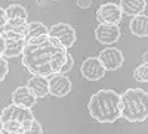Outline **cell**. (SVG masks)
<instances>
[{"label":"cell","mask_w":148,"mask_h":134,"mask_svg":"<svg viewBox=\"0 0 148 134\" xmlns=\"http://www.w3.org/2000/svg\"><path fill=\"white\" fill-rule=\"evenodd\" d=\"M68 50L56 40L49 39L39 44H27L21 55L22 65L33 75L49 77L62 68Z\"/></svg>","instance_id":"6da1fadb"},{"label":"cell","mask_w":148,"mask_h":134,"mask_svg":"<svg viewBox=\"0 0 148 134\" xmlns=\"http://www.w3.org/2000/svg\"><path fill=\"white\" fill-rule=\"evenodd\" d=\"M89 114L93 119L102 124L116 122L120 118V94L114 90H98L93 93L88 103Z\"/></svg>","instance_id":"7a4b0ae2"},{"label":"cell","mask_w":148,"mask_h":134,"mask_svg":"<svg viewBox=\"0 0 148 134\" xmlns=\"http://www.w3.org/2000/svg\"><path fill=\"white\" fill-rule=\"evenodd\" d=\"M120 118L129 122H142L148 116V94L142 89H127L120 94Z\"/></svg>","instance_id":"3957f363"},{"label":"cell","mask_w":148,"mask_h":134,"mask_svg":"<svg viewBox=\"0 0 148 134\" xmlns=\"http://www.w3.org/2000/svg\"><path fill=\"white\" fill-rule=\"evenodd\" d=\"M34 119H36V116H34L31 109L22 108V106H18V105H14V103L8 105L2 111V114H0V124L10 122L12 121V122H19L24 127L30 128V125Z\"/></svg>","instance_id":"277c9868"},{"label":"cell","mask_w":148,"mask_h":134,"mask_svg":"<svg viewBox=\"0 0 148 134\" xmlns=\"http://www.w3.org/2000/svg\"><path fill=\"white\" fill-rule=\"evenodd\" d=\"M47 37L56 40L61 46L65 47L68 50V49L73 47V44L76 43L77 34H76V30H74V27L71 25V24L58 22V24H53V25L49 28Z\"/></svg>","instance_id":"5b68a950"},{"label":"cell","mask_w":148,"mask_h":134,"mask_svg":"<svg viewBox=\"0 0 148 134\" xmlns=\"http://www.w3.org/2000/svg\"><path fill=\"white\" fill-rule=\"evenodd\" d=\"M3 37H5V52H3V58L6 59H12V58H18L22 55L24 49L27 46L25 37L24 34H18V32H12V31H2Z\"/></svg>","instance_id":"8992f818"},{"label":"cell","mask_w":148,"mask_h":134,"mask_svg":"<svg viewBox=\"0 0 148 134\" xmlns=\"http://www.w3.org/2000/svg\"><path fill=\"white\" fill-rule=\"evenodd\" d=\"M105 68L99 62L98 56H89L86 58L80 65V74L88 81H99L105 75Z\"/></svg>","instance_id":"52a82bcc"},{"label":"cell","mask_w":148,"mask_h":134,"mask_svg":"<svg viewBox=\"0 0 148 134\" xmlns=\"http://www.w3.org/2000/svg\"><path fill=\"white\" fill-rule=\"evenodd\" d=\"M98 59L102 64V66L105 68V71H116L119 68L123 66V62H125V56H123V52L117 47H105L99 52L98 55Z\"/></svg>","instance_id":"ba28073f"},{"label":"cell","mask_w":148,"mask_h":134,"mask_svg":"<svg viewBox=\"0 0 148 134\" xmlns=\"http://www.w3.org/2000/svg\"><path fill=\"white\" fill-rule=\"evenodd\" d=\"M49 94L55 97H65L73 89V83L65 74H52L47 77Z\"/></svg>","instance_id":"9c48e42d"},{"label":"cell","mask_w":148,"mask_h":134,"mask_svg":"<svg viewBox=\"0 0 148 134\" xmlns=\"http://www.w3.org/2000/svg\"><path fill=\"white\" fill-rule=\"evenodd\" d=\"M96 19L99 24H113V25H120L123 19V14L116 3H104L96 10Z\"/></svg>","instance_id":"30bf717a"},{"label":"cell","mask_w":148,"mask_h":134,"mask_svg":"<svg viewBox=\"0 0 148 134\" xmlns=\"http://www.w3.org/2000/svg\"><path fill=\"white\" fill-rule=\"evenodd\" d=\"M95 37L101 44H114L121 37V30L113 24H99L95 30Z\"/></svg>","instance_id":"8fae6325"},{"label":"cell","mask_w":148,"mask_h":134,"mask_svg":"<svg viewBox=\"0 0 148 134\" xmlns=\"http://www.w3.org/2000/svg\"><path fill=\"white\" fill-rule=\"evenodd\" d=\"M37 97L36 94L27 87V86H19L12 91V103L22 106V108H28L31 109L37 103Z\"/></svg>","instance_id":"7c38bea8"},{"label":"cell","mask_w":148,"mask_h":134,"mask_svg":"<svg viewBox=\"0 0 148 134\" xmlns=\"http://www.w3.org/2000/svg\"><path fill=\"white\" fill-rule=\"evenodd\" d=\"M119 7H120L123 15H127V16L133 18V16L145 14L147 0H120Z\"/></svg>","instance_id":"4fadbf2b"},{"label":"cell","mask_w":148,"mask_h":134,"mask_svg":"<svg viewBox=\"0 0 148 134\" xmlns=\"http://www.w3.org/2000/svg\"><path fill=\"white\" fill-rule=\"evenodd\" d=\"M27 87L36 94L37 99H45L49 94V86H47V77H42V75H33L28 83Z\"/></svg>","instance_id":"5bb4252c"},{"label":"cell","mask_w":148,"mask_h":134,"mask_svg":"<svg viewBox=\"0 0 148 134\" xmlns=\"http://www.w3.org/2000/svg\"><path fill=\"white\" fill-rule=\"evenodd\" d=\"M129 30L135 37L145 39L148 35V16L145 14L133 16L130 24H129Z\"/></svg>","instance_id":"9a60e30c"},{"label":"cell","mask_w":148,"mask_h":134,"mask_svg":"<svg viewBox=\"0 0 148 134\" xmlns=\"http://www.w3.org/2000/svg\"><path fill=\"white\" fill-rule=\"evenodd\" d=\"M49 31V28L45 25L40 21H28L25 31H24V37H25V41L30 43L31 40L40 37V35H46Z\"/></svg>","instance_id":"2e32d148"},{"label":"cell","mask_w":148,"mask_h":134,"mask_svg":"<svg viewBox=\"0 0 148 134\" xmlns=\"http://www.w3.org/2000/svg\"><path fill=\"white\" fill-rule=\"evenodd\" d=\"M6 16L8 19H28V12L22 5L12 3L6 7Z\"/></svg>","instance_id":"e0dca14e"},{"label":"cell","mask_w":148,"mask_h":134,"mask_svg":"<svg viewBox=\"0 0 148 134\" xmlns=\"http://www.w3.org/2000/svg\"><path fill=\"white\" fill-rule=\"evenodd\" d=\"M27 22H28V19H8L5 30L12 31V32H18V34H24Z\"/></svg>","instance_id":"ac0fdd59"},{"label":"cell","mask_w":148,"mask_h":134,"mask_svg":"<svg viewBox=\"0 0 148 134\" xmlns=\"http://www.w3.org/2000/svg\"><path fill=\"white\" fill-rule=\"evenodd\" d=\"M133 78L139 83H147L148 81V64H141L135 68Z\"/></svg>","instance_id":"d6986e66"},{"label":"cell","mask_w":148,"mask_h":134,"mask_svg":"<svg viewBox=\"0 0 148 134\" xmlns=\"http://www.w3.org/2000/svg\"><path fill=\"white\" fill-rule=\"evenodd\" d=\"M74 66V58L71 56V53L68 52L67 56H65V60H64V64H62V68H61L59 71V74H67V72H70Z\"/></svg>","instance_id":"ffe728a7"},{"label":"cell","mask_w":148,"mask_h":134,"mask_svg":"<svg viewBox=\"0 0 148 134\" xmlns=\"http://www.w3.org/2000/svg\"><path fill=\"white\" fill-rule=\"evenodd\" d=\"M9 72V65H8V59L0 56V81H3Z\"/></svg>","instance_id":"44dd1931"},{"label":"cell","mask_w":148,"mask_h":134,"mask_svg":"<svg viewBox=\"0 0 148 134\" xmlns=\"http://www.w3.org/2000/svg\"><path fill=\"white\" fill-rule=\"evenodd\" d=\"M24 134H43L42 124H40L37 119H34L33 122H31V125H30V128H28L25 133H24Z\"/></svg>","instance_id":"7402d4cb"},{"label":"cell","mask_w":148,"mask_h":134,"mask_svg":"<svg viewBox=\"0 0 148 134\" xmlns=\"http://www.w3.org/2000/svg\"><path fill=\"white\" fill-rule=\"evenodd\" d=\"M6 22H8V16H6V9L0 6V32H2L6 27Z\"/></svg>","instance_id":"603a6c76"},{"label":"cell","mask_w":148,"mask_h":134,"mask_svg":"<svg viewBox=\"0 0 148 134\" xmlns=\"http://www.w3.org/2000/svg\"><path fill=\"white\" fill-rule=\"evenodd\" d=\"M77 6L79 9H89L92 6V0H77Z\"/></svg>","instance_id":"cb8c5ba5"},{"label":"cell","mask_w":148,"mask_h":134,"mask_svg":"<svg viewBox=\"0 0 148 134\" xmlns=\"http://www.w3.org/2000/svg\"><path fill=\"white\" fill-rule=\"evenodd\" d=\"M46 40H47V34H46V35H40V37L31 40V41L27 43V44H39V43H43V41H46Z\"/></svg>","instance_id":"d4e9b609"},{"label":"cell","mask_w":148,"mask_h":134,"mask_svg":"<svg viewBox=\"0 0 148 134\" xmlns=\"http://www.w3.org/2000/svg\"><path fill=\"white\" fill-rule=\"evenodd\" d=\"M5 52V37H3V34L0 32V56L3 55Z\"/></svg>","instance_id":"484cf974"},{"label":"cell","mask_w":148,"mask_h":134,"mask_svg":"<svg viewBox=\"0 0 148 134\" xmlns=\"http://www.w3.org/2000/svg\"><path fill=\"white\" fill-rule=\"evenodd\" d=\"M147 59H148V53L145 52L144 53V58H142V64H147Z\"/></svg>","instance_id":"4316f807"}]
</instances>
